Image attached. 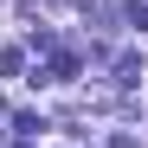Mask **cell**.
<instances>
[{
    "label": "cell",
    "instance_id": "obj_1",
    "mask_svg": "<svg viewBox=\"0 0 148 148\" xmlns=\"http://www.w3.org/2000/svg\"><path fill=\"white\" fill-rule=\"evenodd\" d=\"M71 77H77V52H58L45 64V84H71Z\"/></svg>",
    "mask_w": 148,
    "mask_h": 148
},
{
    "label": "cell",
    "instance_id": "obj_2",
    "mask_svg": "<svg viewBox=\"0 0 148 148\" xmlns=\"http://www.w3.org/2000/svg\"><path fill=\"white\" fill-rule=\"evenodd\" d=\"M19 58H26V52H19V45H7V52H0V77H13V71H19Z\"/></svg>",
    "mask_w": 148,
    "mask_h": 148
},
{
    "label": "cell",
    "instance_id": "obj_3",
    "mask_svg": "<svg viewBox=\"0 0 148 148\" xmlns=\"http://www.w3.org/2000/svg\"><path fill=\"white\" fill-rule=\"evenodd\" d=\"M122 19H129V26H135V32L148 39V7H129V13H122Z\"/></svg>",
    "mask_w": 148,
    "mask_h": 148
},
{
    "label": "cell",
    "instance_id": "obj_4",
    "mask_svg": "<svg viewBox=\"0 0 148 148\" xmlns=\"http://www.w3.org/2000/svg\"><path fill=\"white\" fill-rule=\"evenodd\" d=\"M110 148H142V142H135L129 129H122V135H110Z\"/></svg>",
    "mask_w": 148,
    "mask_h": 148
}]
</instances>
